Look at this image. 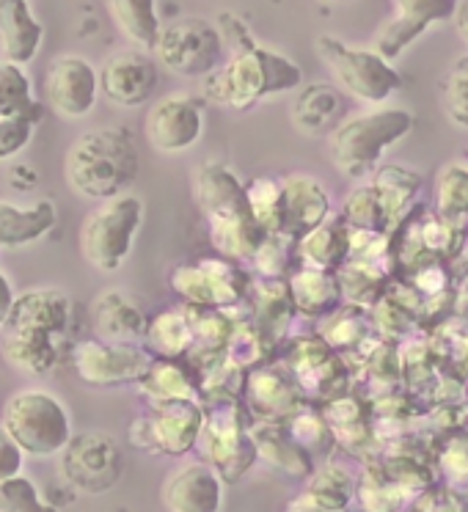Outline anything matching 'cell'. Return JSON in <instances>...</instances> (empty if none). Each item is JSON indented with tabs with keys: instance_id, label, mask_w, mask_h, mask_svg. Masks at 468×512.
Returning <instances> with one entry per match:
<instances>
[{
	"instance_id": "f5cc1de1",
	"label": "cell",
	"mask_w": 468,
	"mask_h": 512,
	"mask_svg": "<svg viewBox=\"0 0 468 512\" xmlns=\"http://www.w3.org/2000/svg\"><path fill=\"white\" fill-rule=\"evenodd\" d=\"M328 3H350V0H328Z\"/></svg>"
},
{
	"instance_id": "277c9868",
	"label": "cell",
	"mask_w": 468,
	"mask_h": 512,
	"mask_svg": "<svg viewBox=\"0 0 468 512\" xmlns=\"http://www.w3.org/2000/svg\"><path fill=\"white\" fill-rule=\"evenodd\" d=\"M0 424L23 446L25 457L61 455L72 441V419L64 402L42 386L14 391L3 405Z\"/></svg>"
},
{
	"instance_id": "ffe728a7",
	"label": "cell",
	"mask_w": 468,
	"mask_h": 512,
	"mask_svg": "<svg viewBox=\"0 0 468 512\" xmlns=\"http://www.w3.org/2000/svg\"><path fill=\"white\" fill-rule=\"evenodd\" d=\"M72 320V298L58 287H31L17 295L6 331L64 336Z\"/></svg>"
},
{
	"instance_id": "681fc988",
	"label": "cell",
	"mask_w": 468,
	"mask_h": 512,
	"mask_svg": "<svg viewBox=\"0 0 468 512\" xmlns=\"http://www.w3.org/2000/svg\"><path fill=\"white\" fill-rule=\"evenodd\" d=\"M284 512H334V510H325V507H320L317 501L309 499V496L303 493V496H298L295 501H290V504H287V510H284Z\"/></svg>"
},
{
	"instance_id": "836d02e7",
	"label": "cell",
	"mask_w": 468,
	"mask_h": 512,
	"mask_svg": "<svg viewBox=\"0 0 468 512\" xmlns=\"http://www.w3.org/2000/svg\"><path fill=\"white\" fill-rule=\"evenodd\" d=\"M251 435L257 441L259 455L270 460L276 468L287 471V474H298V477L312 474V455L287 430H281L276 422L257 424Z\"/></svg>"
},
{
	"instance_id": "1f68e13d",
	"label": "cell",
	"mask_w": 468,
	"mask_h": 512,
	"mask_svg": "<svg viewBox=\"0 0 468 512\" xmlns=\"http://www.w3.org/2000/svg\"><path fill=\"white\" fill-rule=\"evenodd\" d=\"M290 367L295 380L301 383V389L309 391L325 389L336 378V372H342V364L336 358L334 347L328 345L325 339H301L298 347L292 350Z\"/></svg>"
},
{
	"instance_id": "ee69618b",
	"label": "cell",
	"mask_w": 468,
	"mask_h": 512,
	"mask_svg": "<svg viewBox=\"0 0 468 512\" xmlns=\"http://www.w3.org/2000/svg\"><path fill=\"white\" fill-rule=\"evenodd\" d=\"M34 130L36 124L28 119H0V163L25 152V146L34 138Z\"/></svg>"
},
{
	"instance_id": "2e32d148",
	"label": "cell",
	"mask_w": 468,
	"mask_h": 512,
	"mask_svg": "<svg viewBox=\"0 0 468 512\" xmlns=\"http://www.w3.org/2000/svg\"><path fill=\"white\" fill-rule=\"evenodd\" d=\"M394 17L383 25L375 39V50L397 58L413 47L430 28L455 20L457 0H391Z\"/></svg>"
},
{
	"instance_id": "ac0fdd59",
	"label": "cell",
	"mask_w": 468,
	"mask_h": 512,
	"mask_svg": "<svg viewBox=\"0 0 468 512\" xmlns=\"http://www.w3.org/2000/svg\"><path fill=\"white\" fill-rule=\"evenodd\" d=\"M221 474L207 463L179 466L163 485V504L168 512H221L223 507Z\"/></svg>"
},
{
	"instance_id": "b9f144b4",
	"label": "cell",
	"mask_w": 468,
	"mask_h": 512,
	"mask_svg": "<svg viewBox=\"0 0 468 512\" xmlns=\"http://www.w3.org/2000/svg\"><path fill=\"white\" fill-rule=\"evenodd\" d=\"M0 512H58L28 477H12L0 482Z\"/></svg>"
},
{
	"instance_id": "7a4b0ae2",
	"label": "cell",
	"mask_w": 468,
	"mask_h": 512,
	"mask_svg": "<svg viewBox=\"0 0 468 512\" xmlns=\"http://www.w3.org/2000/svg\"><path fill=\"white\" fill-rule=\"evenodd\" d=\"M303 86V69L292 58L246 39L218 72L204 78V100L246 111L268 97Z\"/></svg>"
},
{
	"instance_id": "cb8c5ba5",
	"label": "cell",
	"mask_w": 468,
	"mask_h": 512,
	"mask_svg": "<svg viewBox=\"0 0 468 512\" xmlns=\"http://www.w3.org/2000/svg\"><path fill=\"white\" fill-rule=\"evenodd\" d=\"M45 28L28 0H0V58L31 64L42 47Z\"/></svg>"
},
{
	"instance_id": "484cf974",
	"label": "cell",
	"mask_w": 468,
	"mask_h": 512,
	"mask_svg": "<svg viewBox=\"0 0 468 512\" xmlns=\"http://www.w3.org/2000/svg\"><path fill=\"white\" fill-rule=\"evenodd\" d=\"M3 361L28 378H47L58 367V339L56 336L36 334V331H6L0 342Z\"/></svg>"
},
{
	"instance_id": "9a60e30c",
	"label": "cell",
	"mask_w": 468,
	"mask_h": 512,
	"mask_svg": "<svg viewBox=\"0 0 468 512\" xmlns=\"http://www.w3.org/2000/svg\"><path fill=\"white\" fill-rule=\"evenodd\" d=\"M160 83V64L149 50L127 47L105 58L100 69V91L116 108H141L152 100Z\"/></svg>"
},
{
	"instance_id": "7402d4cb",
	"label": "cell",
	"mask_w": 468,
	"mask_h": 512,
	"mask_svg": "<svg viewBox=\"0 0 468 512\" xmlns=\"http://www.w3.org/2000/svg\"><path fill=\"white\" fill-rule=\"evenodd\" d=\"M347 116V94L331 83H312L301 89L290 108L292 124L312 138L331 135Z\"/></svg>"
},
{
	"instance_id": "d4e9b609",
	"label": "cell",
	"mask_w": 468,
	"mask_h": 512,
	"mask_svg": "<svg viewBox=\"0 0 468 512\" xmlns=\"http://www.w3.org/2000/svg\"><path fill=\"white\" fill-rule=\"evenodd\" d=\"M58 212L50 199L14 204L0 199V248H28L56 229Z\"/></svg>"
},
{
	"instance_id": "816d5d0a",
	"label": "cell",
	"mask_w": 468,
	"mask_h": 512,
	"mask_svg": "<svg viewBox=\"0 0 468 512\" xmlns=\"http://www.w3.org/2000/svg\"><path fill=\"white\" fill-rule=\"evenodd\" d=\"M460 256L468 262V237H466V245H463V251H460Z\"/></svg>"
},
{
	"instance_id": "f6af8a7d",
	"label": "cell",
	"mask_w": 468,
	"mask_h": 512,
	"mask_svg": "<svg viewBox=\"0 0 468 512\" xmlns=\"http://www.w3.org/2000/svg\"><path fill=\"white\" fill-rule=\"evenodd\" d=\"M25 452L23 446L14 441V435L0 424V482L3 479L20 477L23 474Z\"/></svg>"
},
{
	"instance_id": "f35d334b",
	"label": "cell",
	"mask_w": 468,
	"mask_h": 512,
	"mask_svg": "<svg viewBox=\"0 0 468 512\" xmlns=\"http://www.w3.org/2000/svg\"><path fill=\"white\" fill-rule=\"evenodd\" d=\"M372 182L378 185L380 196L386 201V210L391 215V223L397 226L402 221V215L413 204V199H416V190L422 185V179L405 166H386L375 171Z\"/></svg>"
},
{
	"instance_id": "ba28073f",
	"label": "cell",
	"mask_w": 468,
	"mask_h": 512,
	"mask_svg": "<svg viewBox=\"0 0 468 512\" xmlns=\"http://www.w3.org/2000/svg\"><path fill=\"white\" fill-rule=\"evenodd\" d=\"M204 424L207 411L201 400L152 402V413L135 419L130 427V441L146 452L182 457L199 446Z\"/></svg>"
},
{
	"instance_id": "4dcf8cb0",
	"label": "cell",
	"mask_w": 468,
	"mask_h": 512,
	"mask_svg": "<svg viewBox=\"0 0 468 512\" xmlns=\"http://www.w3.org/2000/svg\"><path fill=\"white\" fill-rule=\"evenodd\" d=\"M149 353L157 358H182L193 353L196 347V336H193V325H190L188 309H166L157 317L149 320L144 336Z\"/></svg>"
},
{
	"instance_id": "d590c367",
	"label": "cell",
	"mask_w": 468,
	"mask_h": 512,
	"mask_svg": "<svg viewBox=\"0 0 468 512\" xmlns=\"http://www.w3.org/2000/svg\"><path fill=\"white\" fill-rule=\"evenodd\" d=\"M306 496L317 501L325 510L345 512L350 507V501L358 496V485L347 468L336 466V463H325V466L309 474Z\"/></svg>"
},
{
	"instance_id": "8d00e7d4",
	"label": "cell",
	"mask_w": 468,
	"mask_h": 512,
	"mask_svg": "<svg viewBox=\"0 0 468 512\" xmlns=\"http://www.w3.org/2000/svg\"><path fill=\"white\" fill-rule=\"evenodd\" d=\"M435 212L452 223L468 221V163L452 160L435 174Z\"/></svg>"
},
{
	"instance_id": "e0dca14e",
	"label": "cell",
	"mask_w": 468,
	"mask_h": 512,
	"mask_svg": "<svg viewBox=\"0 0 468 512\" xmlns=\"http://www.w3.org/2000/svg\"><path fill=\"white\" fill-rule=\"evenodd\" d=\"M193 196L210 226L251 215L246 185L240 182L232 168L223 166L218 160H207L193 171Z\"/></svg>"
},
{
	"instance_id": "83f0119b",
	"label": "cell",
	"mask_w": 468,
	"mask_h": 512,
	"mask_svg": "<svg viewBox=\"0 0 468 512\" xmlns=\"http://www.w3.org/2000/svg\"><path fill=\"white\" fill-rule=\"evenodd\" d=\"M141 394H146L152 402H174V400H199L201 378L190 364L179 358H157L146 375L135 383Z\"/></svg>"
},
{
	"instance_id": "44dd1931",
	"label": "cell",
	"mask_w": 468,
	"mask_h": 512,
	"mask_svg": "<svg viewBox=\"0 0 468 512\" xmlns=\"http://www.w3.org/2000/svg\"><path fill=\"white\" fill-rule=\"evenodd\" d=\"M301 383L292 369L257 367L246 378V402L265 422H279L301 411Z\"/></svg>"
},
{
	"instance_id": "f546056e",
	"label": "cell",
	"mask_w": 468,
	"mask_h": 512,
	"mask_svg": "<svg viewBox=\"0 0 468 512\" xmlns=\"http://www.w3.org/2000/svg\"><path fill=\"white\" fill-rule=\"evenodd\" d=\"M108 12L130 45L149 50V53L155 50L160 31H163L157 0H108Z\"/></svg>"
},
{
	"instance_id": "f1b7e54d",
	"label": "cell",
	"mask_w": 468,
	"mask_h": 512,
	"mask_svg": "<svg viewBox=\"0 0 468 512\" xmlns=\"http://www.w3.org/2000/svg\"><path fill=\"white\" fill-rule=\"evenodd\" d=\"M290 295L295 309L306 317H325L334 314L336 306L345 301L342 298V284L336 273L328 270L301 268L290 279Z\"/></svg>"
},
{
	"instance_id": "5bb4252c",
	"label": "cell",
	"mask_w": 468,
	"mask_h": 512,
	"mask_svg": "<svg viewBox=\"0 0 468 512\" xmlns=\"http://www.w3.org/2000/svg\"><path fill=\"white\" fill-rule=\"evenodd\" d=\"M100 69L83 56H58L45 69V102L56 116L78 122L100 100Z\"/></svg>"
},
{
	"instance_id": "8fae6325",
	"label": "cell",
	"mask_w": 468,
	"mask_h": 512,
	"mask_svg": "<svg viewBox=\"0 0 468 512\" xmlns=\"http://www.w3.org/2000/svg\"><path fill=\"white\" fill-rule=\"evenodd\" d=\"M204 119L201 97L190 91H171L149 105L144 119L146 141L160 155H182L201 141Z\"/></svg>"
},
{
	"instance_id": "8992f818",
	"label": "cell",
	"mask_w": 468,
	"mask_h": 512,
	"mask_svg": "<svg viewBox=\"0 0 468 512\" xmlns=\"http://www.w3.org/2000/svg\"><path fill=\"white\" fill-rule=\"evenodd\" d=\"M317 53L334 75L336 86L364 105L375 108L380 102H389L402 89V75L378 50L353 47L336 36L323 34L317 39Z\"/></svg>"
},
{
	"instance_id": "74e56055",
	"label": "cell",
	"mask_w": 468,
	"mask_h": 512,
	"mask_svg": "<svg viewBox=\"0 0 468 512\" xmlns=\"http://www.w3.org/2000/svg\"><path fill=\"white\" fill-rule=\"evenodd\" d=\"M248 210L265 234H284V185L281 179L257 177L246 185Z\"/></svg>"
},
{
	"instance_id": "7bdbcfd3",
	"label": "cell",
	"mask_w": 468,
	"mask_h": 512,
	"mask_svg": "<svg viewBox=\"0 0 468 512\" xmlns=\"http://www.w3.org/2000/svg\"><path fill=\"white\" fill-rule=\"evenodd\" d=\"M290 237L284 234H265V240L259 243L257 254H254V265L262 270L265 279H281V273L287 270V262H290Z\"/></svg>"
},
{
	"instance_id": "bcb514c9",
	"label": "cell",
	"mask_w": 468,
	"mask_h": 512,
	"mask_svg": "<svg viewBox=\"0 0 468 512\" xmlns=\"http://www.w3.org/2000/svg\"><path fill=\"white\" fill-rule=\"evenodd\" d=\"M441 463L452 474V479L468 482V438H455L452 444L446 446V452L441 455Z\"/></svg>"
},
{
	"instance_id": "9c48e42d",
	"label": "cell",
	"mask_w": 468,
	"mask_h": 512,
	"mask_svg": "<svg viewBox=\"0 0 468 512\" xmlns=\"http://www.w3.org/2000/svg\"><path fill=\"white\" fill-rule=\"evenodd\" d=\"M75 372L86 386L94 389H116L130 386L144 378L155 356L149 347L138 342H105V339H86L72 350Z\"/></svg>"
},
{
	"instance_id": "30bf717a",
	"label": "cell",
	"mask_w": 468,
	"mask_h": 512,
	"mask_svg": "<svg viewBox=\"0 0 468 512\" xmlns=\"http://www.w3.org/2000/svg\"><path fill=\"white\" fill-rule=\"evenodd\" d=\"M248 281L246 270H240L232 259H199L185 262L171 270V290L185 301V306L201 309H223L246 298Z\"/></svg>"
},
{
	"instance_id": "7c38bea8",
	"label": "cell",
	"mask_w": 468,
	"mask_h": 512,
	"mask_svg": "<svg viewBox=\"0 0 468 512\" xmlns=\"http://www.w3.org/2000/svg\"><path fill=\"white\" fill-rule=\"evenodd\" d=\"M61 474L80 493L100 496L111 490L124 474V457L119 444L105 433L72 435L61 452Z\"/></svg>"
},
{
	"instance_id": "d6986e66",
	"label": "cell",
	"mask_w": 468,
	"mask_h": 512,
	"mask_svg": "<svg viewBox=\"0 0 468 512\" xmlns=\"http://www.w3.org/2000/svg\"><path fill=\"white\" fill-rule=\"evenodd\" d=\"M281 185H284V237L298 243L331 218V196L323 182L309 174H290L281 179Z\"/></svg>"
},
{
	"instance_id": "f907efd6",
	"label": "cell",
	"mask_w": 468,
	"mask_h": 512,
	"mask_svg": "<svg viewBox=\"0 0 468 512\" xmlns=\"http://www.w3.org/2000/svg\"><path fill=\"white\" fill-rule=\"evenodd\" d=\"M463 309L468 312V279H466V284H463Z\"/></svg>"
},
{
	"instance_id": "6da1fadb",
	"label": "cell",
	"mask_w": 468,
	"mask_h": 512,
	"mask_svg": "<svg viewBox=\"0 0 468 512\" xmlns=\"http://www.w3.org/2000/svg\"><path fill=\"white\" fill-rule=\"evenodd\" d=\"M138 166V146L127 127H97L72 141L64 157V177L75 196L100 204L130 193Z\"/></svg>"
},
{
	"instance_id": "603a6c76",
	"label": "cell",
	"mask_w": 468,
	"mask_h": 512,
	"mask_svg": "<svg viewBox=\"0 0 468 512\" xmlns=\"http://www.w3.org/2000/svg\"><path fill=\"white\" fill-rule=\"evenodd\" d=\"M91 325L97 339L105 342H141L149 320L133 295H127L124 290H105L94 298Z\"/></svg>"
},
{
	"instance_id": "d6a6232c",
	"label": "cell",
	"mask_w": 468,
	"mask_h": 512,
	"mask_svg": "<svg viewBox=\"0 0 468 512\" xmlns=\"http://www.w3.org/2000/svg\"><path fill=\"white\" fill-rule=\"evenodd\" d=\"M42 102H36L28 72L14 61L0 58V119H28L42 122Z\"/></svg>"
},
{
	"instance_id": "60d3db41",
	"label": "cell",
	"mask_w": 468,
	"mask_h": 512,
	"mask_svg": "<svg viewBox=\"0 0 468 512\" xmlns=\"http://www.w3.org/2000/svg\"><path fill=\"white\" fill-rule=\"evenodd\" d=\"M441 108L455 127L468 130V53L457 58L452 69L446 72L444 86H441Z\"/></svg>"
},
{
	"instance_id": "e575fe53",
	"label": "cell",
	"mask_w": 468,
	"mask_h": 512,
	"mask_svg": "<svg viewBox=\"0 0 468 512\" xmlns=\"http://www.w3.org/2000/svg\"><path fill=\"white\" fill-rule=\"evenodd\" d=\"M342 221L347 223L350 232L356 234H386L394 229L386 201L380 196L375 182L356 188L347 196L345 207H342Z\"/></svg>"
},
{
	"instance_id": "52a82bcc",
	"label": "cell",
	"mask_w": 468,
	"mask_h": 512,
	"mask_svg": "<svg viewBox=\"0 0 468 512\" xmlns=\"http://www.w3.org/2000/svg\"><path fill=\"white\" fill-rule=\"evenodd\" d=\"M152 53L171 75L204 80L226 64V36L204 17H179L163 25Z\"/></svg>"
},
{
	"instance_id": "4fadbf2b",
	"label": "cell",
	"mask_w": 468,
	"mask_h": 512,
	"mask_svg": "<svg viewBox=\"0 0 468 512\" xmlns=\"http://www.w3.org/2000/svg\"><path fill=\"white\" fill-rule=\"evenodd\" d=\"M199 446L223 482H237L259 457L257 441L237 405H226V408L221 405L218 411L207 413Z\"/></svg>"
},
{
	"instance_id": "ab89813d",
	"label": "cell",
	"mask_w": 468,
	"mask_h": 512,
	"mask_svg": "<svg viewBox=\"0 0 468 512\" xmlns=\"http://www.w3.org/2000/svg\"><path fill=\"white\" fill-rule=\"evenodd\" d=\"M336 276H339L342 298L347 303L367 306V303L378 301L383 273H380L375 262H367V259H347L345 265L336 270Z\"/></svg>"
},
{
	"instance_id": "7dc6e473",
	"label": "cell",
	"mask_w": 468,
	"mask_h": 512,
	"mask_svg": "<svg viewBox=\"0 0 468 512\" xmlns=\"http://www.w3.org/2000/svg\"><path fill=\"white\" fill-rule=\"evenodd\" d=\"M17 295H20V292L14 290L9 273H3V270H0V331H6V325H9V317H12Z\"/></svg>"
},
{
	"instance_id": "4316f807",
	"label": "cell",
	"mask_w": 468,
	"mask_h": 512,
	"mask_svg": "<svg viewBox=\"0 0 468 512\" xmlns=\"http://www.w3.org/2000/svg\"><path fill=\"white\" fill-rule=\"evenodd\" d=\"M295 248H298L303 268L336 273L350 259L353 237H350V229L342 218H328L323 226H317L312 234L298 240Z\"/></svg>"
},
{
	"instance_id": "c3c4849f",
	"label": "cell",
	"mask_w": 468,
	"mask_h": 512,
	"mask_svg": "<svg viewBox=\"0 0 468 512\" xmlns=\"http://www.w3.org/2000/svg\"><path fill=\"white\" fill-rule=\"evenodd\" d=\"M452 23H455L457 36H460V39H463L468 47V0H457L455 20H452Z\"/></svg>"
},
{
	"instance_id": "3957f363",
	"label": "cell",
	"mask_w": 468,
	"mask_h": 512,
	"mask_svg": "<svg viewBox=\"0 0 468 512\" xmlns=\"http://www.w3.org/2000/svg\"><path fill=\"white\" fill-rule=\"evenodd\" d=\"M411 111L375 105L369 111L350 113L345 122L328 135L334 166L350 179H367L380 168L391 146L400 144L413 130Z\"/></svg>"
},
{
	"instance_id": "5b68a950",
	"label": "cell",
	"mask_w": 468,
	"mask_h": 512,
	"mask_svg": "<svg viewBox=\"0 0 468 512\" xmlns=\"http://www.w3.org/2000/svg\"><path fill=\"white\" fill-rule=\"evenodd\" d=\"M144 226V201L135 193L100 201L80 223V254L100 273H116L133 254L135 237Z\"/></svg>"
}]
</instances>
